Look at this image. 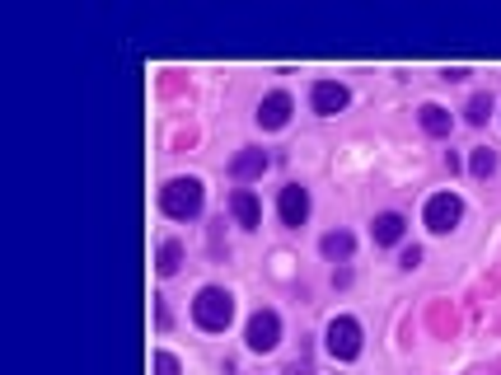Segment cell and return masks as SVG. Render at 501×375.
<instances>
[{"mask_svg":"<svg viewBox=\"0 0 501 375\" xmlns=\"http://www.w3.org/2000/svg\"><path fill=\"white\" fill-rule=\"evenodd\" d=\"M417 118H422V127L431 131V137H450V122H455V118L445 113L440 103H422V113H417Z\"/></svg>","mask_w":501,"mask_h":375,"instance_id":"obj_13","label":"cell"},{"mask_svg":"<svg viewBox=\"0 0 501 375\" xmlns=\"http://www.w3.org/2000/svg\"><path fill=\"white\" fill-rule=\"evenodd\" d=\"M155 375H178V357L174 352H155Z\"/></svg>","mask_w":501,"mask_h":375,"instance_id":"obj_17","label":"cell"},{"mask_svg":"<svg viewBox=\"0 0 501 375\" xmlns=\"http://www.w3.org/2000/svg\"><path fill=\"white\" fill-rule=\"evenodd\" d=\"M403 230H408V221L399 211H384V216H375V245H399Z\"/></svg>","mask_w":501,"mask_h":375,"instance_id":"obj_12","label":"cell"},{"mask_svg":"<svg viewBox=\"0 0 501 375\" xmlns=\"http://www.w3.org/2000/svg\"><path fill=\"white\" fill-rule=\"evenodd\" d=\"M230 211H235V221L244 230H258L263 226V207H258V197L248 193V188H235V193H230Z\"/></svg>","mask_w":501,"mask_h":375,"instance_id":"obj_9","label":"cell"},{"mask_svg":"<svg viewBox=\"0 0 501 375\" xmlns=\"http://www.w3.org/2000/svg\"><path fill=\"white\" fill-rule=\"evenodd\" d=\"M399 263H403V267H408V273H412V267H417V263H422V249H403V258H399Z\"/></svg>","mask_w":501,"mask_h":375,"instance_id":"obj_18","label":"cell"},{"mask_svg":"<svg viewBox=\"0 0 501 375\" xmlns=\"http://www.w3.org/2000/svg\"><path fill=\"white\" fill-rule=\"evenodd\" d=\"M276 216H282V226L300 230L304 221H310V188L286 183V188H282V197H276Z\"/></svg>","mask_w":501,"mask_h":375,"instance_id":"obj_6","label":"cell"},{"mask_svg":"<svg viewBox=\"0 0 501 375\" xmlns=\"http://www.w3.org/2000/svg\"><path fill=\"white\" fill-rule=\"evenodd\" d=\"M178 267H183V245L178 239H164L159 245V277H174Z\"/></svg>","mask_w":501,"mask_h":375,"instance_id":"obj_14","label":"cell"},{"mask_svg":"<svg viewBox=\"0 0 501 375\" xmlns=\"http://www.w3.org/2000/svg\"><path fill=\"white\" fill-rule=\"evenodd\" d=\"M230 174H235L239 183L263 178V174H267V150H239V155H235V165H230Z\"/></svg>","mask_w":501,"mask_h":375,"instance_id":"obj_10","label":"cell"},{"mask_svg":"<svg viewBox=\"0 0 501 375\" xmlns=\"http://www.w3.org/2000/svg\"><path fill=\"white\" fill-rule=\"evenodd\" d=\"M202 183L198 178H169L159 188V207H164V216H174V221H192V216H202Z\"/></svg>","mask_w":501,"mask_h":375,"instance_id":"obj_2","label":"cell"},{"mask_svg":"<svg viewBox=\"0 0 501 375\" xmlns=\"http://www.w3.org/2000/svg\"><path fill=\"white\" fill-rule=\"evenodd\" d=\"M244 342L254 347V352H272V347L282 342V314H276V310H258L254 319H248V329H244Z\"/></svg>","mask_w":501,"mask_h":375,"instance_id":"obj_4","label":"cell"},{"mask_svg":"<svg viewBox=\"0 0 501 375\" xmlns=\"http://www.w3.org/2000/svg\"><path fill=\"white\" fill-rule=\"evenodd\" d=\"M319 249H323V258H332V263H347V258L356 254V235H347V230H328V235L319 239Z\"/></svg>","mask_w":501,"mask_h":375,"instance_id":"obj_11","label":"cell"},{"mask_svg":"<svg viewBox=\"0 0 501 375\" xmlns=\"http://www.w3.org/2000/svg\"><path fill=\"white\" fill-rule=\"evenodd\" d=\"M459 216H464V202H459L455 193H436V197L427 202V230H431V235H450V230L459 226Z\"/></svg>","mask_w":501,"mask_h":375,"instance_id":"obj_5","label":"cell"},{"mask_svg":"<svg viewBox=\"0 0 501 375\" xmlns=\"http://www.w3.org/2000/svg\"><path fill=\"white\" fill-rule=\"evenodd\" d=\"M291 109H295L291 94H286V90H272V94L258 103V127H263V131H282V127L291 122Z\"/></svg>","mask_w":501,"mask_h":375,"instance_id":"obj_7","label":"cell"},{"mask_svg":"<svg viewBox=\"0 0 501 375\" xmlns=\"http://www.w3.org/2000/svg\"><path fill=\"white\" fill-rule=\"evenodd\" d=\"M192 319H198V329H207V333H226L230 319H235V296L226 286H202L198 301H192Z\"/></svg>","mask_w":501,"mask_h":375,"instance_id":"obj_1","label":"cell"},{"mask_svg":"<svg viewBox=\"0 0 501 375\" xmlns=\"http://www.w3.org/2000/svg\"><path fill=\"white\" fill-rule=\"evenodd\" d=\"M468 169H473V178H487V174L496 169V150H492V146H483V150H473V159H468Z\"/></svg>","mask_w":501,"mask_h":375,"instance_id":"obj_15","label":"cell"},{"mask_svg":"<svg viewBox=\"0 0 501 375\" xmlns=\"http://www.w3.org/2000/svg\"><path fill=\"white\" fill-rule=\"evenodd\" d=\"M487 113H492V99H487V94H473V99H468V109H464V118H468L473 127H483Z\"/></svg>","mask_w":501,"mask_h":375,"instance_id":"obj_16","label":"cell"},{"mask_svg":"<svg viewBox=\"0 0 501 375\" xmlns=\"http://www.w3.org/2000/svg\"><path fill=\"white\" fill-rule=\"evenodd\" d=\"M347 85H338V80H319V85L310 90V103H314V113L319 118H332V113H342L347 109Z\"/></svg>","mask_w":501,"mask_h":375,"instance_id":"obj_8","label":"cell"},{"mask_svg":"<svg viewBox=\"0 0 501 375\" xmlns=\"http://www.w3.org/2000/svg\"><path fill=\"white\" fill-rule=\"evenodd\" d=\"M328 352L338 357V361H356L361 357V324L352 314H338L328 324Z\"/></svg>","mask_w":501,"mask_h":375,"instance_id":"obj_3","label":"cell"}]
</instances>
